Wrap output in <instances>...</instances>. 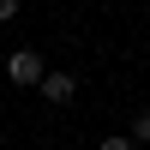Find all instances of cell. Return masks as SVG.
I'll use <instances>...</instances> for the list:
<instances>
[{"instance_id":"3957f363","label":"cell","mask_w":150,"mask_h":150,"mask_svg":"<svg viewBox=\"0 0 150 150\" xmlns=\"http://www.w3.org/2000/svg\"><path fill=\"white\" fill-rule=\"evenodd\" d=\"M138 144H150V108H144L138 120H132V150H138Z\"/></svg>"},{"instance_id":"277c9868","label":"cell","mask_w":150,"mask_h":150,"mask_svg":"<svg viewBox=\"0 0 150 150\" xmlns=\"http://www.w3.org/2000/svg\"><path fill=\"white\" fill-rule=\"evenodd\" d=\"M96 150H132V138H102Z\"/></svg>"},{"instance_id":"6da1fadb","label":"cell","mask_w":150,"mask_h":150,"mask_svg":"<svg viewBox=\"0 0 150 150\" xmlns=\"http://www.w3.org/2000/svg\"><path fill=\"white\" fill-rule=\"evenodd\" d=\"M42 54H36V48H12V54H6V78L12 84H18V90H36V84H42Z\"/></svg>"},{"instance_id":"7a4b0ae2","label":"cell","mask_w":150,"mask_h":150,"mask_svg":"<svg viewBox=\"0 0 150 150\" xmlns=\"http://www.w3.org/2000/svg\"><path fill=\"white\" fill-rule=\"evenodd\" d=\"M36 90H42L48 102H72V96H78V78H72V72H42Z\"/></svg>"}]
</instances>
